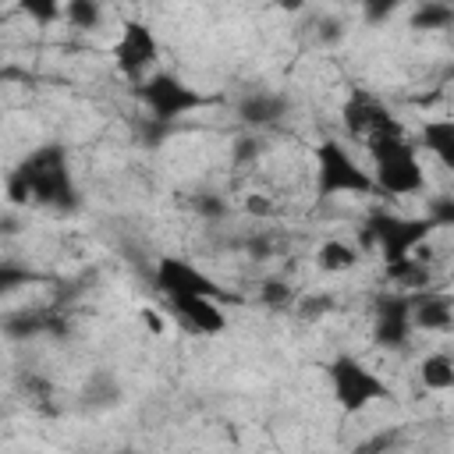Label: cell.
Masks as SVG:
<instances>
[{"label": "cell", "mask_w": 454, "mask_h": 454, "mask_svg": "<svg viewBox=\"0 0 454 454\" xmlns=\"http://www.w3.org/2000/svg\"><path fill=\"white\" fill-rule=\"evenodd\" d=\"M7 199L11 202H32L43 209H74L78 206V184H74L67 145H60V142L35 145L11 170Z\"/></svg>", "instance_id": "obj_1"}, {"label": "cell", "mask_w": 454, "mask_h": 454, "mask_svg": "<svg viewBox=\"0 0 454 454\" xmlns=\"http://www.w3.org/2000/svg\"><path fill=\"white\" fill-rule=\"evenodd\" d=\"M312 188L319 202L337 195H380L372 170H365L340 138H323L312 149Z\"/></svg>", "instance_id": "obj_2"}, {"label": "cell", "mask_w": 454, "mask_h": 454, "mask_svg": "<svg viewBox=\"0 0 454 454\" xmlns=\"http://www.w3.org/2000/svg\"><path fill=\"white\" fill-rule=\"evenodd\" d=\"M369 160H372V181L380 188V195L401 199V195H415L426 184V170L419 160V145L397 131V135H383L376 142L365 145Z\"/></svg>", "instance_id": "obj_3"}, {"label": "cell", "mask_w": 454, "mask_h": 454, "mask_svg": "<svg viewBox=\"0 0 454 454\" xmlns=\"http://www.w3.org/2000/svg\"><path fill=\"white\" fill-rule=\"evenodd\" d=\"M326 387H330V397H333L337 411H344V415H358V411H365L369 404L390 397L387 380H383L376 369H369V365H365L358 355H351V351H337V355L326 362Z\"/></svg>", "instance_id": "obj_4"}, {"label": "cell", "mask_w": 454, "mask_h": 454, "mask_svg": "<svg viewBox=\"0 0 454 454\" xmlns=\"http://www.w3.org/2000/svg\"><path fill=\"white\" fill-rule=\"evenodd\" d=\"M138 103L156 117V121H177L184 114H195L202 106H209V96L195 85H188L181 74L174 71H156L153 78H145L135 89Z\"/></svg>", "instance_id": "obj_5"}, {"label": "cell", "mask_w": 454, "mask_h": 454, "mask_svg": "<svg viewBox=\"0 0 454 454\" xmlns=\"http://www.w3.org/2000/svg\"><path fill=\"white\" fill-rule=\"evenodd\" d=\"M340 124L362 145H369V142H376L383 135L404 131L401 121L390 114V106L372 89H365V85H348V92L340 99Z\"/></svg>", "instance_id": "obj_6"}, {"label": "cell", "mask_w": 454, "mask_h": 454, "mask_svg": "<svg viewBox=\"0 0 454 454\" xmlns=\"http://www.w3.org/2000/svg\"><path fill=\"white\" fill-rule=\"evenodd\" d=\"M110 57H114V67L124 82H131L135 89L153 78L160 67V39L156 32L145 25V21H124L117 28V39L110 46Z\"/></svg>", "instance_id": "obj_7"}, {"label": "cell", "mask_w": 454, "mask_h": 454, "mask_svg": "<svg viewBox=\"0 0 454 454\" xmlns=\"http://www.w3.org/2000/svg\"><path fill=\"white\" fill-rule=\"evenodd\" d=\"M433 220H401V216H372L362 231V245H372L383 262H401L422 252V241L429 238Z\"/></svg>", "instance_id": "obj_8"}, {"label": "cell", "mask_w": 454, "mask_h": 454, "mask_svg": "<svg viewBox=\"0 0 454 454\" xmlns=\"http://www.w3.org/2000/svg\"><path fill=\"white\" fill-rule=\"evenodd\" d=\"M153 284L163 298H188V294L216 298L220 294V284L206 270H199L195 262H188L181 255H160L153 266Z\"/></svg>", "instance_id": "obj_9"}, {"label": "cell", "mask_w": 454, "mask_h": 454, "mask_svg": "<svg viewBox=\"0 0 454 454\" xmlns=\"http://www.w3.org/2000/svg\"><path fill=\"white\" fill-rule=\"evenodd\" d=\"M411 298H401V294H390V298H380L376 301V312H372V340L380 348H397L411 337Z\"/></svg>", "instance_id": "obj_10"}, {"label": "cell", "mask_w": 454, "mask_h": 454, "mask_svg": "<svg viewBox=\"0 0 454 454\" xmlns=\"http://www.w3.org/2000/svg\"><path fill=\"white\" fill-rule=\"evenodd\" d=\"M170 312L199 337H216L227 330V312L216 305V298L206 294H188V298H167Z\"/></svg>", "instance_id": "obj_11"}, {"label": "cell", "mask_w": 454, "mask_h": 454, "mask_svg": "<svg viewBox=\"0 0 454 454\" xmlns=\"http://www.w3.org/2000/svg\"><path fill=\"white\" fill-rule=\"evenodd\" d=\"M411 326L426 333H443L454 326V301L440 291H426L411 298Z\"/></svg>", "instance_id": "obj_12"}, {"label": "cell", "mask_w": 454, "mask_h": 454, "mask_svg": "<svg viewBox=\"0 0 454 454\" xmlns=\"http://www.w3.org/2000/svg\"><path fill=\"white\" fill-rule=\"evenodd\" d=\"M419 145L447 170H454V117H429L422 121Z\"/></svg>", "instance_id": "obj_13"}, {"label": "cell", "mask_w": 454, "mask_h": 454, "mask_svg": "<svg viewBox=\"0 0 454 454\" xmlns=\"http://www.w3.org/2000/svg\"><path fill=\"white\" fill-rule=\"evenodd\" d=\"M358 259H362V245L344 241V238H330L316 248V266L323 273H348L358 266Z\"/></svg>", "instance_id": "obj_14"}, {"label": "cell", "mask_w": 454, "mask_h": 454, "mask_svg": "<svg viewBox=\"0 0 454 454\" xmlns=\"http://www.w3.org/2000/svg\"><path fill=\"white\" fill-rule=\"evenodd\" d=\"M419 380L426 390H454V358L443 351H433L419 362Z\"/></svg>", "instance_id": "obj_15"}, {"label": "cell", "mask_w": 454, "mask_h": 454, "mask_svg": "<svg viewBox=\"0 0 454 454\" xmlns=\"http://www.w3.org/2000/svg\"><path fill=\"white\" fill-rule=\"evenodd\" d=\"M277 114H280V99L277 96H266V92H259V96H252V99L241 103V117L252 121V124H266Z\"/></svg>", "instance_id": "obj_16"}, {"label": "cell", "mask_w": 454, "mask_h": 454, "mask_svg": "<svg viewBox=\"0 0 454 454\" xmlns=\"http://www.w3.org/2000/svg\"><path fill=\"white\" fill-rule=\"evenodd\" d=\"M454 21V7L447 4H422L411 14V28H447Z\"/></svg>", "instance_id": "obj_17"}, {"label": "cell", "mask_w": 454, "mask_h": 454, "mask_svg": "<svg viewBox=\"0 0 454 454\" xmlns=\"http://www.w3.org/2000/svg\"><path fill=\"white\" fill-rule=\"evenodd\" d=\"M64 18H67L74 28H96L99 18H103V7L92 4V0H71V4L64 7Z\"/></svg>", "instance_id": "obj_18"}, {"label": "cell", "mask_w": 454, "mask_h": 454, "mask_svg": "<svg viewBox=\"0 0 454 454\" xmlns=\"http://www.w3.org/2000/svg\"><path fill=\"white\" fill-rule=\"evenodd\" d=\"M25 14L35 18L39 25H50V21L64 18V7H60V4H35V0H28V4H25Z\"/></svg>", "instance_id": "obj_19"}]
</instances>
